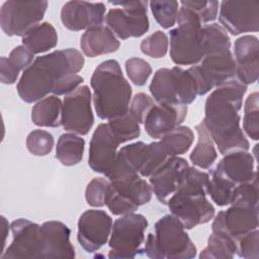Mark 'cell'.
<instances>
[{
	"instance_id": "obj_1",
	"label": "cell",
	"mask_w": 259,
	"mask_h": 259,
	"mask_svg": "<svg viewBox=\"0 0 259 259\" xmlns=\"http://www.w3.org/2000/svg\"><path fill=\"white\" fill-rule=\"evenodd\" d=\"M246 90L247 85L234 78L218 86L206 98L203 122L223 155L249 149L239 114Z\"/></svg>"
},
{
	"instance_id": "obj_2",
	"label": "cell",
	"mask_w": 259,
	"mask_h": 259,
	"mask_svg": "<svg viewBox=\"0 0 259 259\" xmlns=\"http://www.w3.org/2000/svg\"><path fill=\"white\" fill-rule=\"evenodd\" d=\"M85 60L76 49L54 51L37 57L26 68L17 83L19 97L27 102L45 98L63 78L82 70Z\"/></svg>"
},
{
	"instance_id": "obj_3",
	"label": "cell",
	"mask_w": 259,
	"mask_h": 259,
	"mask_svg": "<svg viewBox=\"0 0 259 259\" xmlns=\"http://www.w3.org/2000/svg\"><path fill=\"white\" fill-rule=\"evenodd\" d=\"M90 85L97 116L112 119L128 112L132 87L115 60H106L94 70Z\"/></svg>"
},
{
	"instance_id": "obj_4",
	"label": "cell",
	"mask_w": 259,
	"mask_h": 259,
	"mask_svg": "<svg viewBox=\"0 0 259 259\" xmlns=\"http://www.w3.org/2000/svg\"><path fill=\"white\" fill-rule=\"evenodd\" d=\"M208 180V173L189 166L184 181L166 203L186 230L208 223L214 215V207L206 198Z\"/></svg>"
},
{
	"instance_id": "obj_5",
	"label": "cell",
	"mask_w": 259,
	"mask_h": 259,
	"mask_svg": "<svg viewBox=\"0 0 259 259\" xmlns=\"http://www.w3.org/2000/svg\"><path fill=\"white\" fill-rule=\"evenodd\" d=\"M258 193L257 176L250 182L238 185L230 207L215 215L212 232L225 234L237 242L245 234L257 229Z\"/></svg>"
},
{
	"instance_id": "obj_6",
	"label": "cell",
	"mask_w": 259,
	"mask_h": 259,
	"mask_svg": "<svg viewBox=\"0 0 259 259\" xmlns=\"http://www.w3.org/2000/svg\"><path fill=\"white\" fill-rule=\"evenodd\" d=\"M144 251L153 259H191L196 256L195 245L173 214H166L155 224V233L148 235Z\"/></svg>"
},
{
	"instance_id": "obj_7",
	"label": "cell",
	"mask_w": 259,
	"mask_h": 259,
	"mask_svg": "<svg viewBox=\"0 0 259 259\" xmlns=\"http://www.w3.org/2000/svg\"><path fill=\"white\" fill-rule=\"evenodd\" d=\"M177 23L170 30V57L177 65H196L205 55L203 25L192 10L182 5Z\"/></svg>"
},
{
	"instance_id": "obj_8",
	"label": "cell",
	"mask_w": 259,
	"mask_h": 259,
	"mask_svg": "<svg viewBox=\"0 0 259 259\" xmlns=\"http://www.w3.org/2000/svg\"><path fill=\"white\" fill-rule=\"evenodd\" d=\"M108 180L105 205L115 215L135 212L152 198L151 184L143 179L139 173L119 174Z\"/></svg>"
},
{
	"instance_id": "obj_9",
	"label": "cell",
	"mask_w": 259,
	"mask_h": 259,
	"mask_svg": "<svg viewBox=\"0 0 259 259\" xmlns=\"http://www.w3.org/2000/svg\"><path fill=\"white\" fill-rule=\"evenodd\" d=\"M149 89L157 103L188 105L198 96L194 77L188 69L184 70L178 66L157 70Z\"/></svg>"
},
{
	"instance_id": "obj_10",
	"label": "cell",
	"mask_w": 259,
	"mask_h": 259,
	"mask_svg": "<svg viewBox=\"0 0 259 259\" xmlns=\"http://www.w3.org/2000/svg\"><path fill=\"white\" fill-rule=\"evenodd\" d=\"M147 219L140 213H127L117 219L111 229L108 258H134L144 249Z\"/></svg>"
},
{
	"instance_id": "obj_11",
	"label": "cell",
	"mask_w": 259,
	"mask_h": 259,
	"mask_svg": "<svg viewBox=\"0 0 259 259\" xmlns=\"http://www.w3.org/2000/svg\"><path fill=\"white\" fill-rule=\"evenodd\" d=\"M199 63L188 69L196 81L199 96L236 78V62L230 49L207 53Z\"/></svg>"
},
{
	"instance_id": "obj_12",
	"label": "cell",
	"mask_w": 259,
	"mask_h": 259,
	"mask_svg": "<svg viewBox=\"0 0 259 259\" xmlns=\"http://www.w3.org/2000/svg\"><path fill=\"white\" fill-rule=\"evenodd\" d=\"M121 8L110 9L105 21L108 28L119 38L140 37L149 30V18L147 14V1L109 2Z\"/></svg>"
},
{
	"instance_id": "obj_13",
	"label": "cell",
	"mask_w": 259,
	"mask_h": 259,
	"mask_svg": "<svg viewBox=\"0 0 259 259\" xmlns=\"http://www.w3.org/2000/svg\"><path fill=\"white\" fill-rule=\"evenodd\" d=\"M47 1H5L0 10V24L6 35L24 36L44 18Z\"/></svg>"
},
{
	"instance_id": "obj_14",
	"label": "cell",
	"mask_w": 259,
	"mask_h": 259,
	"mask_svg": "<svg viewBox=\"0 0 259 259\" xmlns=\"http://www.w3.org/2000/svg\"><path fill=\"white\" fill-rule=\"evenodd\" d=\"M91 99V91L87 85L65 95L62 110V125L65 131L81 136L89 133L94 123Z\"/></svg>"
},
{
	"instance_id": "obj_15",
	"label": "cell",
	"mask_w": 259,
	"mask_h": 259,
	"mask_svg": "<svg viewBox=\"0 0 259 259\" xmlns=\"http://www.w3.org/2000/svg\"><path fill=\"white\" fill-rule=\"evenodd\" d=\"M12 242L0 255L1 259L41 258L42 239L40 226L26 219H17L10 225Z\"/></svg>"
},
{
	"instance_id": "obj_16",
	"label": "cell",
	"mask_w": 259,
	"mask_h": 259,
	"mask_svg": "<svg viewBox=\"0 0 259 259\" xmlns=\"http://www.w3.org/2000/svg\"><path fill=\"white\" fill-rule=\"evenodd\" d=\"M219 20L233 35L259 29V1H223Z\"/></svg>"
},
{
	"instance_id": "obj_17",
	"label": "cell",
	"mask_w": 259,
	"mask_h": 259,
	"mask_svg": "<svg viewBox=\"0 0 259 259\" xmlns=\"http://www.w3.org/2000/svg\"><path fill=\"white\" fill-rule=\"evenodd\" d=\"M111 229L112 219L104 210L88 209L78 221V242L87 253L95 252L107 243Z\"/></svg>"
},
{
	"instance_id": "obj_18",
	"label": "cell",
	"mask_w": 259,
	"mask_h": 259,
	"mask_svg": "<svg viewBox=\"0 0 259 259\" xmlns=\"http://www.w3.org/2000/svg\"><path fill=\"white\" fill-rule=\"evenodd\" d=\"M119 144L108 124L100 123L94 131L89 145L90 168L107 178L115 165Z\"/></svg>"
},
{
	"instance_id": "obj_19",
	"label": "cell",
	"mask_w": 259,
	"mask_h": 259,
	"mask_svg": "<svg viewBox=\"0 0 259 259\" xmlns=\"http://www.w3.org/2000/svg\"><path fill=\"white\" fill-rule=\"evenodd\" d=\"M189 168L188 162L181 157L169 158L149 179L157 199L166 204L171 195L184 181Z\"/></svg>"
},
{
	"instance_id": "obj_20",
	"label": "cell",
	"mask_w": 259,
	"mask_h": 259,
	"mask_svg": "<svg viewBox=\"0 0 259 259\" xmlns=\"http://www.w3.org/2000/svg\"><path fill=\"white\" fill-rule=\"evenodd\" d=\"M104 14L105 5L102 2L69 1L62 7L61 20L70 30H87L102 25Z\"/></svg>"
},
{
	"instance_id": "obj_21",
	"label": "cell",
	"mask_w": 259,
	"mask_h": 259,
	"mask_svg": "<svg viewBox=\"0 0 259 259\" xmlns=\"http://www.w3.org/2000/svg\"><path fill=\"white\" fill-rule=\"evenodd\" d=\"M187 115V105L155 103L148 111L144 126L147 134L156 140L180 125Z\"/></svg>"
},
{
	"instance_id": "obj_22",
	"label": "cell",
	"mask_w": 259,
	"mask_h": 259,
	"mask_svg": "<svg viewBox=\"0 0 259 259\" xmlns=\"http://www.w3.org/2000/svg\"><path fill=\"white\" fill-rule=\"evenodd\" d=\"M258 50L259 42L255 35H243L235 41L236 78L245 85L253 84L258 79Z\"/></svg>"
},
{
	"instance_id": "obj_23",
	"label": "cell",
	"mask_w": 259,
	"mask_h": 259,
	"mask_svg": "<svg viewBox=\"0 0 259 259\" xmlns=\"http://www.w3.org/2000/svg\"><path fill=\"white\" fill-rule=\"evenodd\" d=\"M41 258H74L75 249L70 242V229L62 222L48 221L40 226Z\"/></svg>"
},
{
	"instance_id": "obj_24",
	"label": "cell",
	"mask_w": 259,
	"mask_h": 259,
	"mask_svg": "<svg viewBox=\"0 0 259 259\" xmlns=\"http://www.w3.org/2000/svg\"><path fill=\"white\" fill-rule=\"evenodd\" d=\"M213 170L236 186L250 182L257 176L254 159L247 151H234L224 155Z\"/></svg>"
},
{
	"instance_id": "obj_25",
	"label": "cell",
	"mask_w": 259,
	"mask_h": 259,
	"mask_svg": "<svg viewBox=\"0 0 259 259\" xmlns=\"http://www.w3.org/2000/svg\"><path fill=\"white\" fill-rule=\"evenodd\" d=\"M119 46V40L114 33L104 25L87 29L80 39L81 50L89 58L114 53Z\"/></svg>"
},
{
	"instance_id": "obj_26",
	"label": "cell",
	"mask_w": 259,
	"mask_h": 259,
	"mask_svg": "<svg viewBox=\"0 0 259 259\" xmlns=\"http://www.w3.org/2000/svg\"><path fill=\"white\" fill-rule=\"evenodd\" d=\"M33 54L23 45L14 48L9 57L0 59V79L3 84H13L17 80L20 71L30 66Z\"/></svg>"
},
{
	"instance_id": "obj_27",
	"label": "cell",
	"mask_w": 259,
	"mask_h": 259,
	"mask_svg": "<svg viewBox=\"0 0 259 259\" xmlns=\"http://www.w3.org/2000/svg\"><path fill=\"white\" fill-rule=\"evenodd\" d=\"M63 103L56 95L40 99L31 109V120L37 126L57 127L62 125Z\"/></svg>"
},
{
	"instance_id": "obj_28",
	"label": "cell",
	"mask_w": 259,
	"mask_h": 259,
	"mask_svg": "<svg viewBox=\"0 0 259 259\" xmlns=\"http://www.w3.org/2000/svg\"><path fill=\"white\" fill-rule=\"evenodd\" d=\"M58 44V34L50 22H42L22 36V45L33 55L45 53Z\"/></svg>"
},
{
	"instance_id": "obj_29",
	"label": "cell",
	"mask_w": 259,
	"mask_h": 259,
	"mask_svg": "<svg viewBox=\"0 0 259 259\" xmlns=\"http://www.w3.org/2000/svg\"><path fill=\"white\" fill-rule=\"evenodd\" d=\"M195 130L197 133V143L192 150L189 159L193 165L201 169H208L218 157L214 143L209 136L203 120L195 125Z\"/></svg>"
},
{
	"instance_id": "obj_30",
	"label": "cell",
	"mask_w": 259,
	"mask_h": 259,
	"mask_svg": "<svg viewBox=\"0 0 259 259\" xmlns=\"http://www.w3.org/2000/svg\"><path fill=\"white\" fill-rule=\"evenodd\" d=\"M85 141L74 133L60 136L56 147V158L65 166H73L81 162Z\"/></svg>"
},
{
	"instance_id": "obj_31",
	"label": "cell",
	"mask_w": 259,
	"mask_h": 259,
	"mask_svg": "<svg viewBox=\"0 0 259 259\" xmlns=\"http://www.w3.org/2000/svg\"><path fill=\"white\" fill-rule=\"evenodd\" d=\"M161 144L170 157L185 154L191 147L194 134L192 130L185 125H178L165 134L161 139Z\"/></svg>"
},
{
	"instance_id": "obj_32",
	"label": "cell",
	"mask_w": 259,
	"mask_h": 259,
	"mask_svg": "<svg viewBox=\"0 0 259 259\" xmlns=\"http://www.w3.org/2000/svg\"><path fill=\"white\" fill-rule=\"evenodd\" d=\"M237 254V242L231 237L214 233L208 237L207 246L200 252V259H231Z\"/></svg>"
},
{
	"instance_id": "obj_33",
	"label": "cell",
	"mask_w": 259,
	"mask_h": 259,
	"mask_svg": "<svg viewBox=\"0 0 259 259\" xmlns=\"http://www.w3.org/2000/svg\"><path fill=\"white\" fill-rule=\"evenodd\" d=\"M208 175L207 193L210 195L212 201L219 206L229 205L233 199L234 190L237 186L213 169L209 170Z\"/></svg>"
},
{
	"instance_id": "obj_34",
	"label": "cell",
	"mask_w": 259,
	"mask_h": 259,
	"mask_svg": "<svg viewBox=\"0 0 259 259\" xmlns=\"http://www.w3.org/2000/svg\"><path fill=\"white\" fill-rule=\"evenodd\" d=\"M107 124L120 144L135 140L141 134L140 123L130 111L121 116L109 119Z\"/></svg>"
},
{
	"instance_id": "obj_35",
	"label": "cell",
	"mask_w": 259,
	"mask_h": 259,
	"mask_svg": "<svg viewBox=\"0 0 259 259\" xmlns=\"http://www.w3.org/2000/svg\"><path fill=\"white\" fill-rule=\"evenodd\" d=\"M259 94L258 92L251 93L245 102L243 128L245 133L254 141L259 138Z\"/></svg>"
},
{
	"instance_id": "obj_36",
	"label": "cell",
	"mask_w": 259,
	"mask_h": 259,
	"mask_svg": "<svg viewBox=\"0 0 259 259\" xmlns=\"http://www.w3.org/2000/svg\"><path fill=\"white\" fill-rule=\"evenodd\" d=\"M169 158L171 157L167 154L160 141L147 144L145 161L140 171V175L142 177H150Z\"/></svg>"
},
{
	"instance_id": "obj_37",
	"label": "cell",
	"mask_w": 259,
	"mask_h": 259,
	"mask_svg": "<svg viewBox=\"0 0 259 259\" xmlns=\"http://www.w3.org/2000/svg\"><path fill=\"white\" fill-rule=\"evenodd\" d=\"M149 4L154 17L160 26L163 28H170L175 24L177 21L179 5L177 1H151Z\"/></svg>"
},
{
	"instance_id": "obj_38",
	"label": "cell",
	"mask_w": 259,
	"mask_h": 259,
	"mask_svg": "<svg viewBox=\"0 0 259 259\" xmlns=\"http://www.w3.org/2000/svg\"><path fill=\"white\" fill-rule=\"evenodd\" d=\"M52 134L44 130H33L26 138V148L34 156H47L54 148Z\"/></svg>"
},
{
	"instance_id": "obj_39",
	"label": "cell",
	"mask_w": 259,
	"mask_h": 259,
	"mask_svg": "<svg viewBox=\"0 0 259 259\" xmlns=\"http://www.w3.org/2000/svg\"><path fill=\"white\" fill-rule=\"evenodd\" d=\"M168 45L169 41L167 34L162 30H157L142 40L141 51L143 54L151 58L160 59L166 56Z\"/></svg>"
},
{
	"instance_id": "obj_40",
	"label": "cell",
	"mask_w": 259,
	"mask_h": 259,
	"mask_svg": "<svg viewBox=\"0 0 259 259\" xmlns=\"http://www.w3.org/2000/svg\"><path fill=\"white\" fill-rule=\"evenodd\" d=\"M125 71L135 85L143 86L152 74V67L141 58H131L125 62Z\"/></svg>"
},
{
	"instance_id": "obj_41",
	"label": "cell",
	"mask_w": 259,
	"mask_h": 259,
	"mask_svg": "<svg viewBox=\"0 0 259 259\" xmlns=\"http://www.w3.org/2000/svg\"><path fill=\"white\" fill-rule=\"evenodd\" d=\"M109 185V180L96 177L93 178L86 187L85 190V199L87 203L94 207H101L105 205V196L107 188Z\"/></svg>"
},
{
	"instance_id": "obj_42",
	"label": "cell",
	"mask_w": 259,
	"mask_h": 259,
	"mask_svg": "<svg viewBox=\"0 0 259 259\" xmlns=\"http://www.w3.org/2000/svg\"><path fill=\"white\" fill-rule=\"evenodd\" d=\"M180 5L185 6L192 10L200 19L201 23H207L213 21L217 18L218 10H219V2L218 1H181Z\"/></svg>"
},
{
	"instance_id": "obj_43",
	"label": "cell",
	"mask_w": 259,
	"mask_h": 259,
	"mask_svg": "<svg viewBox=\"0 0 259 259\" xmlns=\"http://www.w3.org/2000/svg\"><path fill=\"white\" fill-rule=\"evenodd\" d=\"M237 254L245 259H257L259 257V232L255 229L237 241Z\"/></svg>"
},
{
	"instance_id": "obj_44",
	"label": "cell",
	"mask_w": 259,
	"mask_h": 259,
	"mask_svg": "<svg viewBox=\"0 0 259 259\" xmlns=\"http://www.w3.org/2000/svg\"><path fill=\"white\" fill-rule=\"evenodd\" d=\"M154 104L155 102L152 97L141 92L134 96L128 111L139 123H144L148 111Z\"/></svg>"
},
{
	"instance_id": "obj_45",
	"label": "cell",
	"mask_w": 259,
	"mask_h": 259,
	"mask_svg": "<svg viewBox=\"0 0 259 259\" xmlns=\"http://www.w3.org/2000/svg\"><path fill=\"white\" fill-rule=\"evenodd\" d=\"M84 82L83 77H81L78 74L67 76L63 79H61L54 87L52 93L56 96L60 95H67L74 90H76L78 87L81 86V84Z\"/></svg>"
},
{
	"instance_id": "obj_46",
	"label": "cell",
	"mask_w": 259,
	"mask_h": 259,
	"mask_svg": "<svg viewBox=\"0 0 259 259\" xmlns=\"http://www.w3.org/2000/svg\"><path fill=\"white\" fill-rule=\"evenodd\" d=\"M8 231H9V224H8L7 220L2 215L1 217V232H2V235H3V243H2L3 248H4L5 243H6V237L8 235Z\"/></svg>"
}]
</instances>
